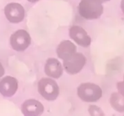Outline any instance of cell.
Wrapping results in <instances>:
<instances>
[{
    "mask_svg": "<svg viewBox=\"0 0 124 116\" xmlns=\"http://www.w3.org/2000/svg\"><path fill=\"white\" fill-rule=\"evenodd\" d=\"M77 94L81 100L85 102H96L103 95V91L99 86L93 83H84L77 88Z\"/></svg>",
    "mask_w": 124,
    "mask_h": 116,
    "instance_id": "7a4b0ae2",
    "label": "cell"
},
{
    "mask_svg": "<svg viewBox=\"0 0 124 116\" xmlns=\"http://www.w3.org/2000/svg\"><path fill=\"white\" fill-rule=\"evenodd\" d=\"M116 86H117L118 91H119L120 93H121L122 95H124V81H120V82H118V83H117Z\"/></svg>",
    "mask_w": 124,
    "mask_h": 116,
    "instance_id": "5bb4252c",
    "label": "cell"
},
{
    "mask_svg": "<svg viewBox=\"0 0 124 116\" xmlns=\"http://www.w3.org/2000/svg\"><path fill=\"white\" fill-rule=\"evenodd\" d=\"M45 74L54 79H59L63 74V67L57 58H49L45 66Z\"/></svg>",
    "mask_w": 124,
    "mask_h": 116,
    "instance_id": "30bf717a",
    "label": "cell"
},
{
    "mask_svg": "<svg viewBox=\"0 0 124 116\" xmlns=\"http://www.w3.org/2000/svg\"><path fill=\"white\" fill-rule=\"evenodd\" d=\"M18 89V81L15 77L6 76L0 80V93L6 97H10Z\"/></svg>",
    "mask_w": 124,
    "mask_h": 116,
    "instance_id": "ba28073f",
    "label": "cell"
},
{
    "mask_svg": "<svg viewBox=\"0 0 124 116\" xmlns=\"http://www.w3.org/2000/svg\"><path fill=\"white\" fill-rule=\"evenodd\" d=\"M4 14L8 20L11 23L17 24L24 20L25 10L24 7L19 3H9L4 8Z\"/></svg>",
    "mask_w": 124,
    "mask_h": 116,
    "instance_id": "8992f818",
    "label": "cell"
},
{
    "mask_svg": "<svg viewBox=\"0 0 124 116\" xmlns=\"http://www.w3.org/2000/svg\"><path fill=\"white\" fill-rule=\"evenodd\" d=\"M76 46L70 41H62L56 49L57 55L62 60H65L69 58L76 52Z\"/></svg>",
    "mask_w": 124,
    "mask_h": 116,
    "instance_id": "8fae6325",
    "label": "cell"
},
{
    "mask_svg": "<svg viewBox=\"0 0 124 116\" xmlns=\"http://www.w3.org/2000/svg\"><path fill=\"white\" fill-rule=\"evenodd\" d=\"M96 1H99L100 3L103 4V3L106 2V1H110V0H96Z\"/></svg>",
    "mask_w": 124,
    "mask_h": 116,
    "instance_id": "e0dca14e",
    "label": "cell"
},
{
    "mask_svg": "<svg viewBox=\"0 0 124 116\" xmlns=\"http://www.w3.org/2000/svg\"><path fill=\"white\" fill-rule=\"evenodd\" d=\"M121 8L122 12L124 13V0H121Z\"/></svg>",
    "mask_w": 124,
    "mask_h": 116,
    "instance_id": "2e32d148",
    "label": "cell"
},
{
    "mask_svg": "<svg viewBox=\"0 0 124 116\" xmlns=\"http://www.w3.org/2000/svg\"><path fill=\"white\" fill-rule=\"evenodd\" d=\"M89 113L90 116H105V113L102 109L99 106L95 105H91L89 107Z\"/></svg>",
    "mask_w": 124,
    "mask_h": 116,
    "instance_id": "4fadbf2b",
    "label": "cell"
},
{
    "mask_svg": "<svg viewBox=\"0 0 124 116\" xmlns=\"http://www.w3.org/2000/svg\"><path fill=\"white\" fill-rule=\"evenodd\" d=\"M70 38L78 45L87 47L91 45L92 39L87 31L81 26L77 25L72 26L70 29Z\"/></svg>",
    "mask_w": 124,
    "mask_h": 116,
    "instance_id": "52a82bcc",
    "label": "cell"
},
{
    "mask_svg": "<svg viewBox=\"0 0 124 116\" xmlns=\"http://www.w3.org/2000/svg\"><path fill=\"white\" fill-rule=\"evenodd\" d=\"M86 57L82 53L76 52L67 59L63 61V67L67 73L74 75L79 73L86 64Z\"/></svg>",
    "mask_w": 124,
    "mask_h": 116,
    "instance_id": "277c9868",
    "label": "cell"
},
{
    "mask_svg": "<svg viewBox=\"0 0 124 116\" xmlns=\"http://www.w3.org/2000/svg\"><path fill=\"white\" fill-rule=\"evenodd\" d=\"M4 73H5V70H4V67L2 66V64L0 62V79L4 76Z\"/></svg>",
    "mask_w": 124,
    "mask_h": 116,
    "instance_id": "9a60e30c",
    "label": "cell"
},
{
    "mask_svg": "<svg viewBox=\"0 0 124 116\" xmlns=\"http://www.w3.org/2000/svg\"><path fill=\"white\" fill-rule=\"evenodd\" d=\"M38 90L41 95L48 101H54L59 95L57 82L50 78H42L38 83Z\"/></svg>",
    "mask_w": 124,
    "mask_h": 116,
    "instance_id": "3957f363",
    "label": "cell"
},
{
    "mask_svg": "<svg viewBox=\"0 0 124 116\" xmlns=\"http://www.w3.org/2000/svg\"><path fill=\"white\" fill-rule=\"evenodd\" d=\"M79 15L86 20H96L103 13V6L96 0H81L78 7Z\"/></svg>",
    "mask_w": 124,
    "mask_h": 116,
    "instance_id": "6da1fadb",
    "label": "cell"
},
{
    "mask_svg": "<svg viewBox=\"0 0 124 116\" xmlns=\"http://www.w3.org/2000/svg\"><path fill=\"white\" fill-rule=\"evenodd\" d=\"M27 1H29V2H31V3H34V2H36V1H39V0H27Z\"/></svg>",
    "mask_w": 124,
    "mask_h": 116,
    "instance_id": "ac0fdd59",
    "label": "cell"
},
{
    "mask_svg": "<svg viewBox=\"0 0 124 116\" xmlns=\"http://www.w3.org/2000/svg\"><path fill=\"white\" fill-rule=\"evenodd\" d=\"M22 113L26 116H40L44 112V106L40 101L33 99H27L21 107Z\"/></svg>",
    "mask_w": 124,
    "mask_h": 116,
    "instance_id": "9c48e42d",
    "label": "cell"
},
{
    "mask_svg": "<svg viewBox=\"0 0 124 116\" xmlns=\"http://www.w3.org/2000/svg\"><path fill=\"white\" fill-rule=\"evenodd\" d=\"M31 38L30 34L24 29L16 31L10 35V43L12 48L17 51H24L31 45Z\"/></svg>",
    "mask_w": 124,
    "mask_h": 116,
    "instance_id": "5b68a950",
    "label": "cell"
},
{
    "mask_svg": "<svg viewBox=\"0 0 124 116\" xmlns=\"http://www.w3.org/2000/svg\"><path fill=\"white\" fill-rule=\"evenodd\" d=\"M110 105L112 108L119 113L124 112V95L118 92H113L109 99Z\"/></svg>",
    "mask_w": 124,
    "mask_h": 116,
    "instance_id": "7c38bea8",
    "label": "cell"
}]
</instances>
